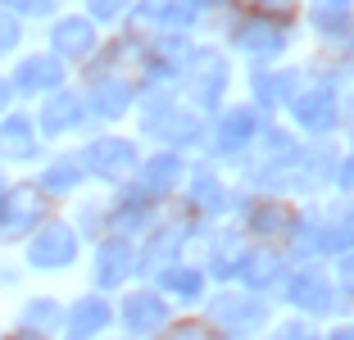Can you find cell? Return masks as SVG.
<instances>
[{"mask_svg": "<svg viewBox=\"0 0 354 340\" xmlns=\"http://www.w3.org/2000/svg\"><path fill=\"white\" fill-rule=\"evenodd\" d=\"M73 258V232L68 227H46L37 245H32V263H41V268H59Z\"/></svg>", "mask_w": 354, "mask_h": 340, "instance_id": "1", "label": "cell"}, {"mask_svg": "<svg viewBox=\"0 0 354 340\" xmlns=\"http://www.w3.org/2000/svg\"><path fill=\"white\" fill-rule=\"evenodd\" d=\"M132 313H136L132 322H146V327H150V322L159 318V304H155V299H132Z\"/></svg>", "mask_w": 354, "mask_h": 340, "instance_id": "18", "label": "cell"}, {"mask_svg": "<svg viewBox=\"0 0 354 340\" xmlns=\"http://www.w3.org/2000/svg\"><path fill=\"white\" fill-rule=\"evenodd\" d=\"M196 14V0H173V10H168V23H191Z\"/></svg>", "mask_w": 354, "mask_h": 340, "instance_id": "19", "label": "cell"}, {"mask_svg": "<svg viewBox=\"0 0 354 340\" xmlns=\"http://www.w3.org/2000/svg\"><path fill=\"white\" fill-rule=\"evenodd\" d=\"M254 272H259V277H272V272H277V258H272V254H259L250 263V277H254Z\"/></svg>", "mask_w": 354, "mask_h": 340, "instance_id": "20", "label": "cell"}, {"mask_svg": "<svg viewBox=\"0 0 354 340\" xmlns=\"http://www.w3.org/2000/svg\"><path fill=\"white\" fill-rule=\"evenodd\" d=\"M173 177H177V159H155V164L146 168V191L150 196H164L168 186H173Z\"/></svg>", "mask_w": 354, "mask_h": 340, "instance_id": "10", "label": "cell"}, {"mask_svg": "<svg viewBox=\"0 0 354 340\" xmlns=\"http://www.w3.org/2000/svg\"><path fill=\"white\" fill-rule=\"evenodd\" d=\"M191 196H196L200 200V205H218V186H214V182H209V177H196V186H191Z\"/></svg>", "mask_w": 354, "mask_h": 340, "instance_id": "17", "label": "cell"}, {"mask_svg": "<svg viewBox=\"0 0 354 340\" xmlns=\"http://www.w3.org/2000/svg\"><path fill=\"white\" fill-rule=\"evenodd\" d=\"M250 223H254V232H277V227H286V214H277V209L268 205L263 214H254Z\"/></svg>", "mask_w": 354, "mask_h": 340, "instance_id": "16", "label": "cell"}, {"mask_svg": "<svg viewBox=\"0 0 354 340\" xmlns=\"http://www.w3.org/2000/svg\"><path fill=\"white\" fill-rule=\"evenodd\" d=\"M250 127H254V118H250V113H232V118H227V123H223V145H227V150H232V145H241V141H245V136H250Z\"/></svg>", "mask_w": 354, "mask_h": 340, "instance_id": "13", "label": "cell"}, {"mask_svg": "<svg viewBox=\"0 0 354 340\" xmlns=\"http://www.w3.org/2000/svg\"><path fill=\"white\" fill-rule=\"evenodd\" d=\"M218 86H223V68L214 59H200V68H196V95H200V100H214Z\"/></svg>", "mask_w": 354, "mask_h": 340, "instance_id": "11", "label": "cell"}, {"mask_svg": "<svg viewBox=\"0 0 354 340\" xmlns=\"http://www.w3.org/2000/svg\"><path fill=\"white\" fill-rule=\"evenodd\" d=\"M345 10H350V0H318V23H323V32H341Z\"/></svg>", "mask_w": 354, "mask_h": 340, "instance_id": "12", "label": "cell"}, {"mask_svg": "<svg viewBox=\"0 0 354 340\" xmlns=\"http://www.w3.org/2000/svg\"><path fill=\"white\" fill-rule=\"evenodd\" d=\"M55 50L59 55H86L91 50V23H82V19L59 23L55 28Z\"/></svg>", "mask_w": 354, "mask_h": 340, "instance_id": "4", "label": "cell"}, {"mask_svg": "<svg viewBox=\"0 0 354 340\" xmlns=\"http://www.w3.org/2000/svg\"><path fill=\"white\" fill-rule=\"evenodd\" d=\"M295 118L304 127H327L332 123V100L327 95H304V100H295Z\"/></svg>", "mask_w": 354, "mask_h": 340, "instance_id": "6", "label": "cell"}, {"mask_svg": "<svg viewBox=\"0 0 354 340\" xmlns=\"http://www.w3.org/2000/svg\"><path fill=\"white\" fill-rule=\"evenodd\" d=\"M77 123V100H68V95H59V100H50L41 109V127L46 132H59V127Z\"/></svg>", "mask_w": 354, "mask_h": 340, "instance_id": "7", "label": "cell"}, {"mask_svg": "<svg viewBox=\"0 0 354 340\" xmlns=\"http://www.w3.org/2000/svg\"><path fill=\"white\" fill-rule=\"evenodd\" d=\"M28 150H32V141H28V123H23V118L5 123V132H0V155L19 159V155H28Z\"/></svg>", "mask_w": 354, "mask_h": 340, "instance_id": "8", "label": "cell"}, {"mask_svg": "<svg viewBox=\"0 0 354 340\" xmlns=\"http://www.w3.org/2000/svg\"><path fill=\"white\" fill-rule=\"evenodd\" d=\"M68 182H77V173H73L68 164H59V168H55L50 177H46V186H68Z\"/></svg>", "mask_w": 354, "mask_h": 340, "instance_id": "21", "label": "cell"}, {"mask_svg": "<svg viewBox=\"0 0 354 340\" xmlns=\"http://www.w3.org/2000/svg\"><path fill=\"white\" fill-rule=\"evenodd\" d=\"M173 290H196V277H191V272H173Z\"/></svg>", "mask_w": 354, "mask_h": 340, "instance_id": "22", "label": "cell"}, {"mask_svg": "<svg viewBox=\"0 0 354 340\" xmlns=\"http://www.w3.org/2000/svg\"><path fill=\"white\" fill-rule=\"evenodd\" d=\"M59 82V64L55 59H28L19 68V86L23 91H46V86Z\"/></svg>", "mask_w": 354, "mask_h": 340, "instance_id": "5", "label": "cell"}, {"mask_svg": "<svg viewBox=\"0 0 354 340\" xmlns=\"http://www.w3.org/2000/svg\"><path fill=\"white\" fill-rule=\"evenodd\" d=\"M14 37H19V32H14V23H0V50H5V46H14Z\"/></svg>", "mask_w": 354, "mask_h": 340, "instance_id": "24", "label": "cell"}, {"mask_svg": "<svg viewBox=\"0 0 354 340\" xmlns=\"http://www.w3.org/2000/svg\"><path fill=\"white\" fill-rule=\"evenodd\" d=\"M123 100H127V86H100V113H118L123 109Z\"/></svg>", "mask_w": 354, "mask_h": 340, "instance_id": "15", "label": "cell"}, {"mask_svg": "<svg viewBox=\"0 0 354 340\" xmlns=\"http://www.w3.org/2000/svg\"><path fill=\"white\" fill-rule=\"evenodd\" d=\"M32 214H37V191L23 186V191H14V196H10V223H5V232H19Z\"/></svg>", "mask_w": 354, "mask_h": 340, "instance_id": "9", "label": "cell"}, {"mask_svg": "<svg viewBox=\"0 0 354 340\" xmlns=\"http://www.w3.org/2000/svg\"><path fill=\"white\" fill-rule=\"evenodd\" d=\"M277 46H281V28L277 23L254 19V23H245V32H241V50H250V55H272Z\"/></svg>", "mask_w": 354, "mask_h": 340, "instance_id": "3", "label": "cell"}, {"mask_svg": "<svg viewBox=\"0 0 354 340\" xmlns=\"http://www.w3.org/2000/svg\"><path fill=\"white\" fill-rule=\"evenodd\" d=\"M123 268H127V249L123 245H109V249H104V258H100L104 281H118V277H123Z\"/></svg>", "mask_w": 354, "mask_h": 340, "instance_id": "14", "label": "cell"}, {"mask_svg": "<svg viewBox=\"0 0 354 340\" xmlns=\"http://www.w3.org/2000/svg\"><path fill=\"white\" fill-rule=\"evenodd\" d=\"M132 145L127 141H100L91 150V164L95 168H104V177H118V173H127V168H132Z\"/></svg>", "mask_w": 354, "mask_h": 340, "instance_id": "2", "label": "cell"}, {"mask_svg": "<svg viewBox=\"0 0 354 340\" xmlns=\"http://www.w3.org/2000/svg\"><path fill=\"white\" fill-rule=\"evenodd\" d=\"M118 5H123V0H91V10H95V14H100V19H104V14H114V10H118Z\"/></svg>", "mask_w": 354, "mask_h": 340, "instance_id": "23", "label": "cell"}]
</instances>
